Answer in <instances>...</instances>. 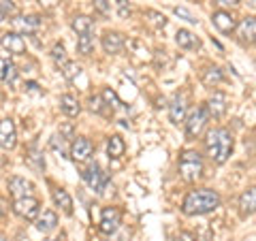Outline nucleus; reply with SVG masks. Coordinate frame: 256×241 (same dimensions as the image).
<instances>
[{
	"instance_id": "nucleus-8",
	"label": "nucleus",
	"mask_w": 256,
	"mask_h": 241,
	"mask_svg": "<svg viewBox=\"0 0 256 241\" xmlns=\"http://www.w3.org/2000/svg\"><path fill=\"white\" fill-rule=\"evenodd\" d=\"M92 152H94V146H92V141L88 139V136H75V141L70 143L68 154H70V158H73L75 162H86V160H90Z\"/></svg>"
},
{
	"instance_id": "nucleus-19",
	"label": "nucleus",
	"mask_w": 256,
	"mask_h": 241,
	"mask_svg": "<svg viewBox=\"0 0 256 241\" xmlns=\"http://www.w3.org/2000/svg\"><path fill=\"white\" fill-rule=\"evenodd\" d=\"M60 109H62V114L66 118H77L79 114H82V105H79V100L75 98V96H70V94H62L60 96Z\"/></svg>"
},
{
	"instance_id": "nucleus-14",
	"label": "nucleus",
	"mask_w": 256,
	"mask_h": 241,
	"mask_svg": "<svg viewBox=\"0 0 256 241\" xmlns=\"http://www.w3.org/2000/svg\"><path fill=\"white\" fill-rule=\"evenodd\" d=\"M38 26H41V20H38L36 15H28V18L18 15V18H13V28L18 34H34Z\"/></svg>"
},
{
	"instance_id": "nucleus-22",
	"label": "nucleus",
	"mask_w": 256,
	"mask_h": 241,
	"mask_svg": "<svg viewBox=\"0 0 256 241\" xmlns=\"http://www.w3.org/2000/svg\"><path fill=\"white\" fill-rule=\"evenodd\" d=\"M52 196H54V203L60 207V210L66 214V216H70L73 214V198H70V194L66 190H62V188H54V192H52Z\"/></svg>"
},
{
	"instance_id": "nucleus-31",
	"label": "nucleus",
	"mask_w": 256,
	"mask_h": 241,
	"mask_svg": "<svg viewBox=\"0 0 256 241\" xmlns=\"http://www.w3.org/2000/svg\"><path fill=\"white\" fill-rule=\"evenodd\" d=\"M146 15L150 18V24H152L154 28H164V26H166V18H164V15H160V13H156V11H148Z\"/></svg>"
},
{
	"instance_id": "nucleus-7",
	"label": "nucleus",
	"mask_w": 256,
	"mask_h": 241,
	"mask_svg": "<svg viewBox=\"0 0 256 241\" xmlns=\"http://www.w3.org/2000/svg\"><path fill=\"white\" fill-rule=\"evenodd\" d=\"M120 224H122V212H120L118 207H105L100 214V222H98L100 232L114 235V232L120 228Z\"/></svg>"
},
{
	"instance_id": "nucleus-45",
	"label": "nucleus",
	"mask_w": 256,
	"mask_h": 241,
	"mask_svg": "<svg viewBox=\"0 0 256 241\" xmlns=\"http://www.w3.org/2000/svg\"><path fill=\"white\" fill-rule=\"evenodd\" d=\"M0 241H9V239H6V237L2 235V232H0Z\"/></svg>"
},
{
	"instance_id": "nucleus-24",
	"label": "nucleus",
	"mask_w": 256,
	"mask_h": 241,
	"mask_svg": "<svg viewBox=\"0 0 256 241\" xmlns=\"http://www.w3.org/2000/svg\"><path fill=\"white\" fill-rule=\"evenodd\" d=\"M70 28H73L79 36L82 34H92L94 22H92V18H88V15H75L73 22H70Z\"/></svg>"
},
{
	"instance_id": "nucleus-13",
	"label": "nucleus",
	"mask_w": 256,
	"mask_h": 241,
	"mask_svg": "<svg viewBox=\"0 0 256 241\" xmlns=\"http://www.w3.org/2000/svg\"><path fill=\"white\" fill-rule=\"evenodd\" d=\"M32 190H34V184L26 178H20V175H15V178L9 180V194L13 198H24V196H32Z\"/></svg>"
},
{
	"instance_id": "nucleus-3",
	"label": "nucleus",
	"mask_w": 256,
	"mask_h": 241,
	"mask_svg": "<svg viewBox=\"0 0 256 241\" xmlns=\"http://www.w3.org/2000/svg\"><path fill=\"white\" fill-rule=\"evenodd\" d=\"M180 175L184 182H196L203 175V158L198 152H184L180 158Z\"/></svg>"
},
{
	"instance_id": "nucleus-37",
	"label": "nucleus",
	"mask_w": 256,
	"mask_h": 241,
	"mask_svg": "<svg viewBox=\"0 0 256 241\" xmlns=\"http://www.w3.org/2000/svg\"><path fill=\"white\" fill-rule=\"evenodd\" d=\"M11 64H13L11 60H6V58L0 56V82H4V75H6V70H9Z\"/></svg>"
},
{
	"instance_id": "nucleus-16",
	"label": "nucleus",
	"mask_w": 256,
	"mask_h": 241,
	"mask_svg": "<svg viewBox=\"0 0 256 241\" xmlns=\"http://www.w3.org/2000/svg\"><path fill=\"white\" fill-rule=\"evenodd\" d=\"M0 43H2L4 50H9L11 54L22 56L24 52H26V41H24V36L18 34V32H6V34L0 38Z\"/></svg>"
},
{
	"instance_id": "nucleus-2",
	"label": "nucleus",
	"mask_w": 256,
	"mask_h": 241,
	"mask_svg": "<svg viewBox=\"0 0 256 241\" xmlns=\"http://www.w3.org/2000/svg\"><path fill=\"white\" fill-rule=\"evenodd\" d=\"M233 148H235V139L226 128H212V130L207 132L205 150H207V156H210L216 164L226 162L230 154H233Z\"/></svg>"
},
{
	"instance_id": "nucleus-39",
	"label": "nucleus",
	"mask_w": 256,
	"mask_h": 241,
	"mask_svg": "<svg viewBox=\"0 0 256 241\" xmlns=\"http://www.w3.org/2000/svg\"><path fill=\"white\" fill-rule=\"evenodd\" d=\"M38 4H41L43 9H54V6L60 4V0H38Z\"/></svg>"
},
{
	"instance_id": "nucleus-30",
	"label": "nucleus",
	"mask_w": 256,
	"mask_h": 241,
	"mask_svg": "<svg viewBox=\"0 0 256 241\" xmlns=\"http://www.w3.org/2000/svg\"><path fill=\"white\" fill-rule=\"evenodd\" d=\"M82 73V66H79V64H73V62H68L66 66H62V75L68 79V82H73V79Z\"/></svg>"
},
{
	"instance_id": "nucleus-15",
	"label": "nucleus",
	"mask_w": 256,
	"mask_h": 241,
	"mask_svg": "<svg viewBox=\"0 0 256 241\" xmlns=\"http://www.w3.org/2000/svg\"><path fill=\"white\" fill-rule=\"evenodd\" d=\"M212 22H214V26L222 32V34H230V32H235V28H237L235 18L230 13H226V11H216L212 15Z\"/></svg>"
},
{
	"instance_id": "nucleus-12",
	"label": "nucleus",
	"mask_w": 256,
	"mask_h": 241,
	"mask_svg": "<svg viewBox=\"0 0 256 241\" xmlns=\"http://www.w3.org/2000/svg\"><path fill=\"white\" fill-rule=\"evenodd\" d=\"M205 107H207V114H210V118L220 120L224 114H226V109H228V96L224 92H214L210 96V100H207Z\"/></svg>"
},
{
	"instance_id": "nucleus-10",
	"label": "nucleus",
	"mask_w": 256,
	"mask_h": 241,
	"mask_svg": "<svg viewBox=\"0 0 256 241\" xmlns=\"http://www.w3.org/2000/svg\"><path fill=\"white\" fill-rule=\"evenodd\" d=\"M102 50H105V54L109 56H116L124 50V45H126V36L122 34V32H118V30H107L105 34H102Z\"/></svg>"
},
{
	"instance_id": "nucleus-33",
	"label": "nucleus",
	"mask_w": 256,
	"mask_h": 241,
	"mask_svg": "<svg viewBox=\"0 0 256 241\" xmlns=\"http://www.w3.org/2000/svg\"><path fill=\"white\" fill-rule=\"evenodd\" d=\"M114 4H116L120 18H126V15H130V4H128V0H114Z\"/></svg>"
},
{
	"instance_id": "nucleus-28",
	"label": "nucleus",
	"mask_w": 256,
	"mask_h": 241,
	"mask_svg": "<svg viewBox=\"0 0 256 241\" xmlns=\"http://www.w3.org/2000/svg\"><path fill=\"white\" fill-rule=\"evenodd\" d=\"M102 100H105V105H109L111 107V111L114 109H118L120 107V100H118V94L111 90V88H105V90H102Z\"/></svg>"
},
{
	"instance_id": "nucleus-36",
	"label": "nucleus",
	"mask_w": 256,
	"mask_h": 241,
	"mask_svg": "<svg viewBox=\"0 0 256 241\" xmlns=\"http://www.w3.org/2000/svg\"><path fill=\"white\" fill-rule=\"evenodd\" d=\"M102 105H105L102 96H92L90 98V109L94 111V114H105V111H102Z\"/></svg>"
},
{
	"instance_id": "nucleus-29",
	"label": "nucleus",
	"mask_w": 256,
	"mask_h": 241,
	"mask_svg": "<svg viewBox=\"0 0 256 241\" xmlns=\"http://www.w3.org/2000/svg\"><path fill=\"white\" fill-rule=\"evenodd\" d=\"M0 15H9V18H18V6L13 0H2L0 2Z\"/></svg>"
},
{
	"instance_id": "nucleus-43",
	"label": "nucleus",
	"mask_w": 256,
	"mask_h": 241,
	"mask_svg": "<svg viewBox=\"0 0 256 241\" xmlns=\"http://www.w3.org/2000/svg\"><path fill=\"white\" fill-rule=\"evenodd\" d=\"M222 4H239V0H222Z\"/></svg>"
},
{
	"instance_id": "nucleus-27",
	"label": "nucleus",
	"mask_w": 256,
	"mask_h": 241,
	"mask_svg": "<svg viewBox=\"0 0 256 241\" xmlns=\"http://www.w3.org/2000/svg\"><path fill=\"white\" fill-rule=\"evenodd\" d=\"M52 60L56 62V66H66V64H68L66 52H64V45L62 43H56L52 47Z\"/></svg>"
},
{
	"instance_id": "nucleus-34",
	"label": "nucleus",
	"mask_w": 256,
	"mask_h": 241,
	"mask_svg": "<svg viewBox=\"0 0 256 241\" xmlns=\"http://www.w3.org/2000/svg\"><path fill=\"white\" fill-rule=\"evenodd\" d=\"M175 15H178V18H182V20H186L188 24H196V22H198L194 15H192L188 9H184V6H175Z\"/></svg>"
},
{
	"instance_id": "nucleus-25",
	"label": "nucleus",
	"mask_w": 256,
	"mask_h": 241,
	"mask_svg": "<svg viewBox=\"0 0 256 241\" xmlns=\"http://www.w3.org/2000/svg\"><path fill=\"white\" fill-rule=\"evenodd\" d=\"M201 79H203V84H205L207 88H214V86H218V84L222 82V70H220L218 66H210V68L203 70Z\"/></svg>"
},
{
	"instance_id": "nucleus-18",
	"label": "nucleus",
	"mask_w": 256,
	"mask_h": 241,
	"mask_svg": "<svg viewBox=\"0 0 256 241\" xmlns=\"http://www.w3.org/2000/svg\"><path fill=\"white\" fill-rule=\"evenodd\" d=\"M34 226L41 232H52L56 226H58V216H56V212H52V210H45L43 214L36 216Z\"/></svg>"
},
{
	"instance_id": "nucleus-1",
	"label": "nucleus",
	"mask_w": 256,
	"mask_h": 241,
	"mask_svg": "<svg viewBox=\"0 0 256 241\" xmlns=\"http://www.w3.org/2000/svg\"><path fill=\"white\" fill-rule=\"evenodd\" d=\"M220 207V194L212 188L190 190L182 203V212L186 216H205Z\"/></svg>"
},
{
	"instance_id": "nucleus-26",
	"label": "nucleus",
	"mask_w": 256,
	"mask_h": 241,
	"mask_svg": "<svg viewBox=\"0 0 256 241\" xmlns=\"http://www.w3.org/2000/svg\"><path fill=\"white\" fill-rule=\"evenodd\" d=\"M77 52L82 56H90L94 52V36L92 34H82L77 38Z\"/></svg>"
},
{
	"instance_id": "nucleus-40",
	"label": "nucleus",
	"mask_w": 256,
	"mask_h": 241,
	"mask_svg": "<svg viewBox=\"0 0 256 241\" xmlns=\"http://www.w3.org/2000/svg\"><path fill=\"white\" fill-rule=\"evenodd\" d=\"M173 241H196V239H194L192 232H180V235H175Z\"/></svg>"
},
{
	"instance_id": "nucleus-20",
	"label": "nucleus",
	"mask_w": 256,
	"mask_h": 241,
	"mask_svg": "<svg viewBox=\"0 0 256 241\" xmlns=\"http://www.w3.org/2000/svg\"><path fill=\"white\" fill-rule=\"evenodd\" d=\"M175 41H178V45L182 47V50H198V47H201V41L196 38V34H192V32L186 30V28L178 30Z\"/></svg>"
},
{
	"instance_id": "nucleus-41",
	"label": "nucleus",
	"mask_w": 256,
	"mask_h": 241,
	"mask_svg": "<svg viewBox=\"0 0 256 241\" xmlns=\"http://www.w3.org/2000/svg\"><path fill=\"white\" fill-rule=\"evenodd\" d=\"M26 92H30V94H41L43 90H41V88H38L34 82H28V84H26Z\"/></svg>"
},
{
	"instance_id": "nucleus-17",
	"label": "nucleus",
	"mask_w": 256,
	"mask_h": 241,
	"mask_svg": "<svg viewBox=\"0 0 256 241\" xmlns=\"http://www.w3.org/2000/svg\"><path fill=\"white\" fill-rule=\"evenodd\" d=\"M169 120L173 124H180L186 120V98L182 94H175L169 105Z\"/></svg>"
},
{
	"instance_id": "nucleus-32",
	"label": "nucleus",
	"mask_w": 256,
	"mask_h": 241,
	"mask_svg": "<svg viewBox=\"0 0 256 241\" xmlns=\"http://www.w3.org/2000/svg\"><path fill=\"white\" fill-rule=\"evenodd\" d=\"M92 4H94V11L100 15H109L111 11V0H92Z\"/></svg>"
},
{
	"instance_id": "nucleus-21",
	"label": "nucleus",
	"mask_w": 256,
	"mask_h": 241,
	"mask_svg": "<svg viewBox=\"0 0 256 241\" xmlns=\"http://www.w3.org/2000/svg\"><path fill=\"white\" fill-rule=\"evenodd\" d=\"M239 207H242L244 216L256 214V186L248 188L246 192H242V196H239Z\"/></svg>"
},
{
	"instance_id": "nucleus-44",
	"label": "nucleus",
	"mask_w": 256,
	"mask_h": 241,
	"mask_svg": "<svg viewBox=\"0 0 256 241\" xmlns=\"http://www.w3.org/2000/svg\"><path fill=\"white\" fill-rule=\"evenodd\" d=\"M248 4H250V6H256V0H248Z\"/></svg>"
},
{
	"instance_id": "nucleus-6",
	"label": "nucleus",
	"mask_w": 256,
	"mask_h": 241,
	"mask_svg": "<svg viewBox=\"0 0 256 241\" xmlns=\"http://www.w3.org/2000/svg\"><path fill=\"white\" fill-rule=\"evenodd\" d=\"M82 178H84V182H86L94 192H102V190H105V186H107V182H109L107 173L102 171V168L96 164V162L86 168V171L82 173Z\"/></svg>"
},
{
	"instance_id": "nucleus-42",
	"label": "nucleus",
	"mask_w": 256,
	"mask_h": 241,
	"mask_svg": "<svg viewBox=\"0 0 256 241\" xmlns=\"http://www.w3.org/2000/svg\"><path fill=\"white\" fill-rule=\"evenodd\" d=\"M6 216V203H4V198H0V220H2Z\"/></svg>"
},
{
	"instance_id": "nucleus-4",
	"label": "nucleus",
	"mask_w": 256,
	"mask_h": 241,
	"mask_svg": "<svg viewBox=\"0 0 256 241\" xmlns=\"http://www.w3.org/2000/svg\"><path fill=\"white\" fill-rule=\"evenodd\" d=\"M207 120H210V114H207L205 105L190 111L188 118H186V134L190 139H196V136L203 132V128L207 126Z\"/></svg>"
},
{
	"instance_id": "nucleus-9",
	"label": "nucleus",
	"mask_w": 256,
	"mask_h": 241,
	"mask_svg": "<svg viewBox=\"0 0 256 241\" xmlns=\"http://www.w3.org/2000/svg\"><path fill=\"white\" fill-rule=\"evenodd\" d=\"M235 30H237V38L242 45H254L256 43V18H252V15L244 18Z\"/></svg>"
},
{
	"instance_id": "nucleus-35",
	"label": "nucleus",
	"mask_w": 256,
	"mask_h": 241,
	"mask_svg": "<svg viewBox=\"0 0 256 241\" xmlns=\"http://www.w3.org/2000/svg\"><path fill=\"white\" fill-rule=\"evenodd\" d=\"M28 160L38 168V171H43V168H45V160H43V156L38 154V152L32 150V152H30V156H28Z\"/></svg>"
},
{
	"instance_id": "nucleus-11",
	"label": "nucleus",
	"mask_w": 256,
	"mask_h": 241,
	"mask_svg": "<svg viewBox=\"0 0 256 241\" xmlns=\"http://www.w3.org/2000/svg\"><path fill=\"white\" fill-rule=\"evenodd\" d=\"M15 146H18V130H15L13 120H9V118L0 120V148L13 150Z\"/></svg>"
},
{
	"instance_id": "nucleus-5",
	"label": "nucleus",
	"mask_w": 256,
	"mask_h": 241,
	"mask_svg": "<svg viewBox=\"0 0 256 241\" xmlns=\"http://www.w3.org/2000/svg\"><path fill=\"white\" fill-rule=\"evenodd\" d=\"M13 212L24 220H36V216L41 214V203L34 196H24L13 200Z\"/></svg>"
},
{
	"instance_id": "nucleus-38",
	"label": "nucleus",
	"mask_w": 256,
	"mask_h": 241,
	"mask_svg": "<svg viewBox=\"0 0 256 241\" xmlns=\"http://www.w3.org/2000/svg\"><path fill=\"white\" fill-rule=\"evenodd\" d=\"M15 77H18V68H15V64H11L9 70H6V75H4V82H6V84H13Z\"/></svg>"
},
{
	"instance_id": "nucleus-23",
	"label": "nucleus",
	"mask_w": 256,
	"mask_h": 241,
	"mask_svg": "<svg viewBox=\"0 0 256 241\" xmlns=\"http://www.w3.org/2000/svg\"><path fill=\"white\" fill-rule=\"evenodd\" d=\"M124 152H126V143H124L122 136H120V134L109 136V139H107V156L118 160V158L124 156Z\"/></svg>"
}]
</instances>
